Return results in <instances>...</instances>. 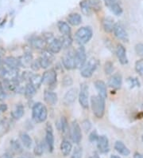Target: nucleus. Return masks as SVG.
Masks as SVG:
<instances>
[{"instance_id": "obj_56", "label": "nucleus", "mask_w": 143, "mask_h": 158, "mask_svg": "<svg viewBox=\"0 0 143 158\" xmlns=\"http://www.w3.org/2000/svg\"><path fill=\"white\" fill-rule=\"evenodd\" d=\"M111 158H120L118 156H116V155H112V156H111Z\"/></svg>"}, {"instance_id": "obj_58", "label": "nucleus", "mask_w": 143, "mask_h": 158, "mask_svg": "<svg viewBox=\"0 0 143 158\" xmlns=\"http://www.w3.org/2000/svg\"><path fill=\"white\" fill-rule=\"evenodd\" d=\"M141 139H142V141H143V136H142V137H141Z\"/></svg>"}, {"instance_id": "obj_15", "label": "nucleus", "mask_w": 143, "mask_h": 158, "mask_svg": "<svg viewBox=\"0 0 143 158\" xmlns=\"http://www.w3.org/2000/svg\"><path fill=\"white\" fill-rule=\"evenodd\" d=\"M122 84V77L120 73H115L110 77L108 81V85L113 89L120 88Z\"/></svg>"}, {"instance_id": "obj_52", "label": "nucleus", "mask_w": 143, "mask_h": 158, "mask_svg": "<svg viewBox=\"0 0 143 158\" xmlns=\"http://www.w3.org/2000/svg\"><path fill=\"white\" fill-rule=\"evenodd\" d=\"M133 158H143V155L138 152H135L133 155Z\"/></svg>"}, {"instance_id": "obj_57", "label": "nucleus", "mask_w": 143, "mask_h": 158, "mask_svg": "<svg viewBox=\"0 0 143 158\" xmlns=\"http://www.w3.org/2000/svg\"><path fill=\"white\" fill-rule=\"evenodd\" d=\"M2 62V58H1V55H0V64Z\"/></svg>"}, {"instance_id": "obj_16", "label": "nucleus", "mask_w": 143, "mask_h": 158, "mask_svg": "<svg viewBox=\"0 0 143 158\" xmlns=\"http://www.w3.org/2000/svg\"><path fill=\"white\" fill-rule=\"evenodd\" d=\"M18 61L20 66L27 68L30 67L33 61H34V58H33V55L30 53H25L22 56H21L18 58Z\"/></svg>"}, {"instance_id": "obj_1", "label": "nucleus", "mask_w": 143, "mask_h": 158, "mask_svg": "<svg viewBox=\"0 0 143 158\" xmlns=\"http://www.w3.org/2000/svg\"><path fill=\"white\" fill-rule=\"evenodd\" d=\"M91 106L94 115L97 118H102L105 112V99L101 96L95 95L91 98Z\"/></svg>"}, {"instance_id": "obj_40", "label": "nucleus", "mask_w": 143, "mask_h": 158, "mask_svg": "<svg viewBox=\"0 0 143 158\" xmlns=\"http://www.w3.org/2000/svg\"><path fill=\"white\" fill-rule=\"evenodd\" d=\"M135 69L137 73H138L143 77V59L138 60L135 63Z\"/></svg>"}, {"instance_id": "obj_35", "label": "nucleus", "mask_w": 143, "mask_h": 158, "mask_svg": "<svg viewBox=\"0 0 143 158\" xmlns=\"http://www.w3.org/2000/svg\"><path fill=\"white\" fill-rule=\"evenodd\" d=\"M60 126H61V130L63 133H66L68 131L69 132V122H68V120H67V118L65 117H62L61 118Z\"/></svg>"}, {"instance_id": "obj_30", "label": "nucleus", "mask_w": 143, "mask_h": 158, "mask_svg": "<svg viewBox=\"0 0 143 158\" xmlns=\"http://www.w3.org/2000/svg\"><path fill=\"white\" fill-rule=\"evenodd\" d=\"M36 92L37 89L30 82H29L28 84H26V85L25 87V91H24V93H25V95L27 98H31L33 96H34Z\"/></svg>"}, {"instance_id": "obj_7", "label": "nucleus", "mask_w": 143, "mask_h": 158, "mask_svg": "<svg viewBox=\"0 0 143 158\" xmlns=\"http://www.w3.org/2000/svg\"><path fill=\"white\" fill-rule=\"evenodd\" d=\"M79 102L84 109H88V85L86 83L80 85V91L79 94Z\"/></svg>"}, {"instance_id": "obj_59", "label": "nucleus", "mask_w": 143, "mask_h": 158, "mask_svg": "<svg viewBox=\"0 0 143 158\" xmlns=\"http://www.w3.org/2000/svg\"><path fill=\"white\" fill-rule=\"evenodd\" d=\"M20 158H23V157H20Z\"/></svg>"}, {"instance_id": "obj_18", "label": "nucleus", "mask_w": 143, "mask_h": 158, "mask_svg": "<svg viewBox=\"0 0 143 158\" xmlns=\"http://www.w3.org/2000/svg\"><path fill=\"white\" fill-rule=\"evenodd\" d=\"M44 100L48 105L54 106V105L57 104L58 98H57V95L56 93L46 89L44 93Z\"/></svg>"}, {"instance_id": "obj_54", "label": "nucleus", "mask_w": 143, "mask_h": 158, "mask_svg": "<svg viewBox=\"0 0 143 158\" xmlns=\"http://www.w3.org/2000/svg\"><path fill=\"white\" fill-rule=\"evenodd\" d=\"M0 158H13L8 153H5V154H2V156H0Z\"/></svg>"}, {"instance_id": "obj_33", "label": "nucleus", "mask_w": 143, "mask_h": 158, "mask_svg": "<svg viewBox=\"0 0 143 158\" xmlns=\"http://www.w3.org/2000/svg\"><path fill=\"white\" fill-rule=\"evenodd\" d=\"M108 6L109 8L111 9V11L113 12V14L115 15L119 16L122 14V7H121L120 5H119L117 2H113V3L110 4V5H108Z\"/></svg>"}, {"instance_id": "obj_49", "label": "nucleus", "mask_w": 143, "mask_h": 158, "mask_svg": "<svg viewBox=\"0 0 143 158\" xmlns=\"http://www.w3.org/2000/svg\"><path fill=\"white\" fill-rule=\"evenodd\" d=\"M128 83L131 87L134 86V85L139 86V81H137V78H129L128 79Z\"/></svg>"}, {"instance_id": "obj_26", "label": "nucleus", "mask_w": 143, "mask_h": 158, "mask_svg": "<svg viewBox=\"0 0 143 158\" xmlns=\"http://www.w3.org/2000/svg\"><path fill=\"white\" fill-rule=\"evenodd\" d=\"M58 30L62 34V35H71V27L67 23L64 21H59L57 23Z\"/></svg>"}, {"instance_id": "obj_24", "label": "nucleus", "mask_w": 143, "mask_h": 158, "mask_svg": "<svg viewBox=\"0 0 143 158\" xmlns=\"http://www.w3.org/2000/svg\"><path fill=\"white\" fill-rule=\"evenodd\" d=\"M4 65L8 68H11V69H18V66H20L19 65V61L18 58H16L14 57H7L4 59L3 61Z\"/></svg>"}, {"instance_id": "obj_10", "label": "nucleus", "mask_w": 143, "mask_h": 158, "mask_svg": "<svg viewBox=\"0 0 143 158\" xmlns=\"http://www.w3.org/2000/svg\"><path fill=\"white\" fill-rule=\"evenodd\" d=\"M46 145L50 152H53L54 148V137L53 133V128L50 123L46 125Z\"/></svg>"}, {"instance_id": "obj_5", "label": "nucleus", "mask_w": 143, "mask_h": 158, "mask_svg": "<svg viewBox=\"0 0 143 158\" xmlns=\"http://www.w3.org/2000/svg\"><path fill=\"white\" fill-rule=\"evenodd\" d=\"M69 135H70L72 141L74 143L80 142L81 139H82V132H81V128L80 125L77 123V122H73L71 124L70 127H69Z\"/></svg>"}, {"instance_id": "obj_29", "label": "nucleus", "mask_w": 143, "mask_h": 158, "mask_svg": "<svg viewBox=\"0 0 143 158\" xmlns=\"http://www.w3.org/2000/svg\"><path fill=\"white\" fill-rule=\"evenodd\" d=\"M20 139H21L22 145L27 148H30L32 146V139L26 133H20Z\"/></svg>"}, {"instance_id": "obj_28", "label": "nucleus", "mask_w": 143, "mask_h": 158, "mask_svg": "<svg viewBox=\"0 0 143 158\" xmlns=\"http://www.w3.org/2000/svg\"><path fill=\"white\" fill-rule=\"evenodd\" d=\"M80 6L82 13L85 15L86 16H89L92 15V9L91 6H90L88 1H82V2H80Z\"/></svg>"}, {"instance_id": "obj_34", "label": "nucleus", "mask_w": 143, "mask_h": 158, "mask_svg": "<svg viewBox=\"0 0 143 158\" xmlns=\"http://www.w3.org/2000/svg\"><path fill=\"white\" fill-rule=\"evenodd\" d=\"M59 39L62 45V48H69L73 43V39L71 38L70 35H62V37Z\"/></svg>"}, {"instance_id": "obj_42", "label": "nucleus", "mask_w": 143, "mask_h": 158, "mask_svg": "<svg viewBox=\"0 0 143 158\" xmlns=\"http://www.w3.org/2000/svg\"><path fill=\"white\" fill-rule=\"evenodd\" d=\"M73 78L70 75H65L62 79V84H63L64 86H70V85H73Z\"/></svg>"}, {"instance_id": "obj_55", "label": "nucleus", "mask_w": 143, "mask_h": 158, "mask_svg": "<svg viewBox=\"0 0 143 158\" xmlns=\"http://www.w3.org/2000/svg\"><path fill=\"white\" fill-rule=\"evenodd\" d=\"M90 158H100V157H99V154H98V153L95 152V153L93 154V156H91Z\"/></svg>"}, {"instance_id": "obj_45", "label": "nucleus", "mask_w": 143, "mask_h": 158, "mask_svg": "<svg viewBox=\"0 0 143 158\" xmlns=\"http://www.w3.org/2000/svg\"><path fill=\"white\" fill-rule=\"evenodd\" d=\"M48 116V110L46 106L44 107L43 110H42V113L40 116V118H39V121H38V123H42V122H44L46 119H47Z\"/></svg>"}, {"instance_id": "obj_50", "label": "nucleus", "mask_w": 143, "mask_h": 158, "mask_svg": "<svg viewBox=\"0 0 143 158\" xmlns=\"http://www.w3.org/2000/svg\"><path fill=\"white\" fill-rule=\"evenodd\" d=\"M33 74H34V73H30V72H23L22 76V79L23 81H26V80H29V81H30V79L32 77Z\"/></svg>"}, {"instance_id": "obj_22", "label": "nucleus", "mask_w": 143, "mask_h": 158, "mask_svg": "<svg viewBox=\"0 0 143 158\" xmlns=\"http://www.w3.org/2000/svg\"><path fill=\"white\" fill-rule=\"evenodd\" d=\"M114 25H115V23H114V19L110 17L104 18L102 21V26H103V30L107 33H111L114 31Z\"/></svg>"}, {"instance_id": "obj_46", "label": "nucleus", "mask_w": 143, "mask_h": 158, "mask_svg": "<svg viewBox=\"0 0 143 158\" xmlns=\"http://www.w3.org/2000/svg\"><path fill=\"white\" fill-rule=\"evenodd\" d=\"M99 136L98 135L97 132L95 131V130H94V131H92V133L90 134L89 141H91V142H92V143L97 142L98 139H99Z\"/></svg>"}, {"instance_id": "obj_37", "label": "nucleus", "mask_w": 143, "mask_h": 158, "mask_svg": "<svg viewBox=\"0 0 143 158\" xmlns=\"http://www.w3.org/2000/svg\"><path fill=\"white\" fill-rule=\"evenodd\" d=\"M10 145H11V148L14 151L17 153H20V152H22V145H20V143L18 141H10Z\"/></svg>"}, {"instance_id": "obj_21", "label": "nucleus", "mask_w": 143, "mask_h": 158, "mask_svg": "<svg viewBox=\"0 0 143 158\" xmlns=\"http://www.w3.org/2000/svg\"><path fill=\"white\" fill-rule=\"evenodd\" d=\"M114 149L119 153V154L122 155V156H129L130 153V149L124 145V143L122 141H117L114 144Z\"/></svg>"}, {"instance_id": "obj_25", "label": "nucleus", "mask_w": 143, "mask_h": 158, "mask_svg": "<svg viewBox=\"0 0 143 158\" xmlns=\"http://www.w3.org/2000/svg\"><path fill=\"white\" fill-rule=\"evenodd\" d=\"M73 149V145L68 140H64L61 144V151L65 156H69Z\"/></svg>"}, {"instance_id": "obj_3", "label": "nucleus", "mask_w": 143, "mask_h": 158, "mask_svg": "<svg viewBox=\"0 0 143 158\" xmlns=\"http://www.w3.org/2000/svg\"><path fill=\"white\" fill-rule=\"evenodd\" d=\"M99 66V61L95 58H91L84 66L81 68V76L85 78L91 77Z\"/></svg>"}, {"instance_id": "obj_27", "label": "nucleus", "mask_w": 143, "mask_h": 158, "mask_svg": "<svg viewBox=\"0 0 143 158\" xmlns=\"http://www.w3.org/2000/svg\"><path fill=\"white\" fill-rule=\"evenodd\" d=\"M68 22L72 26H78L82 22V18L80 14L73 13L69 15L68 17Z\"/></svg>"}, {"instance_id": "obj_11", "label": "nucleus", "mask_w": 143, "mask_h": 158, "mask_svg": "<svg viewBox=\"0 0 143 158\" xmlns=\"http://www.w3.org/2000/svg\"><path fill=\"white\" fill-rule=\"evenodd\" d=\"M114 35L118 38V39L123 41V42H128L129 39H128V35L126 30L124 29V27H122L119 23H115L114 27Z\"/></svg>"}, {"instance_id": "obj_23", "label": "nucleus", "mask_w": 143, "mask_h": 158, "mask_svg": "<svg viewBox=\"0 0 143 158\" xmlns=\"http://www.w3.org/2000/svg\"><path fill=\"white\" fill-rule=\"evenodd\" d=\"M31 45H32L33 47L34 48L38 49V50H43L46 47H47V43L46 41L45 40V39L42 37H37L31 40Z\"/></svg>"}, {"instance_id": "obj_41", "label": "nucleus", "mask_w": 143, "mask_h": 158, "mask_svg": "<svg viewBox=\"0 0 143 158\" xmlns=\"http://www.w3.org/2000/svg\"><path fill=\"white\" fill-rule=\"evenodd\" d=\"M82 148H80V147H76L74 149V151H73V154H72L70 158H82Z\"/></svg>"}, {"instance_id": "obj_12", "label": "nucleus", "mask_w": 143, "mask_h": 158, "mask_svg": "<svg viewBox=\"0 0 143 158\" xmlns=\"http://www.w3.org/2000/svg\"><path fill=\"white\" fill-rule=\"evenodd\" d=\"M78 96V90L76 88H72L66 92L64 96V103L67 106L73 104Z\"/></svg>"}, {"instance_id": "obj_47", "label": "nucleus", "mask_w": 143, "mask_h": 158, "mask_svg": "<svg viewBox=\"0 0 143 158\" xmlns=\"http://www.w3.org/2000/svg\"><path fill=\"white\" fill-rule=\"evenodd\" d=\"M30 67L32 68L33 70H34V71H38V70H39V69L41 68L40 63H39V60H34Z\"/></svg>"}, {"instance_id": "obj_38", "label": "nucleus", "mask_w": 143, "mask_h": 158, "mask_svg": "<svg viewBox=\"0 0 143 158\" xmlns=\"http://www.w3.org/2000/svg\"><path fill=\"white\" fill-rule=\"evenodd\" d=\"M9 129V124L5 121L0 122V136L4 135Z\"/></svg>"}, {"instance_id": "obj_43", "label": "nucleus", "mask_w": 143, "mask_h": 158, "mask_svg": "<svg viewBox=\"0 0 143 158\" xmlns=\"http://www.w3.org/2000/svg\"><path fill=\"white\" fill-rule=\"evenodd\" d=\"M44 152V146L41 143L37 144L34 147V153L37 156H42V153Z\"/></svg>"}, {"instance_id": "obj_36", "label": "nucleus", "mask_w": 143, "mask_h": 158, "mask_svg": "<svg viewBox=\"0 0 143 158\" xmlns=\"http://www.w3.org/2000/svg\"><path fill=\"white\" fill-rule=\"evenodd\" d=\"M88 1L92 10H95V11H99L101 10V2L99 0H88Z\"/></svg>"}, {"instance_id": "obj_13", "label": "nucleus", "mask_w": 143, "mask_h": 158, "mask_svg": "<svg viewBox=\"0 0 143 158\" xmlns=\"http://www.w3.org/2000/svg\"><path fill=\"white\" fill-rule=\"evenodd\" d=\"M115 53H116V55L118 57L119 62L122 65H126L128 63V59L127 57H126V49L122 46V44H118L116 47V50H115Z\"/></svg>"}, {"instance_id": "obj_31", "label": "nucleus", "mask_w": 143, "mask_h": 158, "mask_svg": "<svg viewBox=\"0 0 143 158\" xmlns=\"http://www.w3.org/2000/svg\"><path fill=\"white\" fill-rule=\"evenodd\" d=\"M30 82L36 89H38L42 84V77L39 75V74H33L32 77L30 79Z\"/></svg>"}, {"instance_id": "obj_19", "label": "nucleus", "mask_w": 143, "mask_h": 158, "mask_svg": "<svg viewBox=\"0 0 143 158\" xmlns=\"http://www.w3.org/2000/svg\"><path fill=\"white\" fill-rule=\"evenodd\" d=\"M44 107V105L42 104L41 102H38V103L34 104V106H33L32 118L34 122H36L37 123H38V121H39V118H40V116L42 114V110H43Z\"/></svg>"}, {"instance_id": "obj_32", "label": "nucleus", "mask_w": 143, "mask_h": 158, "mask_svg": "<svg viewBox=\"0 0 143 158\" xmlns=\"http://www.w3.org/2000/svg\"><path fill=\"white\" fill-rule=\"evenodd\" d=\"M23 115H24V108L21 105L16 106L15 110L11 112V116L13 117V118L16 120H18L22 118Z\"/></svg>"}, {"instance_id": "obj_20", "label": "nucleus", "mask_w": 143, "mask_h": 158, "mask_svg": "<svg viewBox=\"0 0 143 158\" xmlns=\"http://www.w3.org/2000/svg\"><path fill=\"white\" fill-rule=\"evenodd\" d=\"M95 89L97 90L98 94L99 96H101L104 99L107 98V85L105 82L102 80H98L95 82Z\"/></svg>"}, {"instance_id": "obj_51", "label": "nucleus", "mask_w": 143, "mask_h": 158, "mask_svg": "<svg viewBox=\"0 0 143 158\" xmlns=\"http://www.w3.org/2000/svg\"><path fill=\"white\" fill-rule=\"evenodd\" d=\"M8 107L7 105L6 104H1L0 105V111H2V112H6V110H7Z\"/></svg>"}, {"instance_id": "obj_14", "label": "nucleus", "mask_w": 143, "mask_h": 158, "mask_svg": "<svg viewBox=\"0 0 143 158\" xmlns=\"http://www.w3.org/2000/svg\"><path fill=\"white\" fill-rule=\"evenodd\" d=\"M97 147L98 149L100 151V152L106 153L109 151V141L106 136H99L97 141Z\"/></svg>"}, {"instance_id": "obj_8", "label": "nucleus", "mask_w": 143, "mask_h": 158, "mask_svg": "<svg viewBox=\"0 0 143 158\" xmlns=\"http://www.w3.org/2000/svg\"><path fill=\"white\" fill-rule=\"evenodd\" d=\"M62 63L67 69H73L76 68L75 66V51H69L62 57Z\"/></svg>"}, {"instance_id": "obj_53", "label": "nucleus", "mask_w": 143, "mask_h": 158, "mask_svg": "<svg viewBox=\"0 0 143 158\" xmlns=\"http://www.w3.org/2000/svg\"><path fill=\"white\" fill-rule=\"evenodd\" d=\"M104 1H105V2H106V4H107V6H108V5H110V4L113 3V2H116V0H104Z\"/></svg>"}, {"instance_id": "obj_48", "label": "nucleus", "mask_w": 143, "mask_h": 158, "mask_svg": "<svg viewBox=\"0 0 143 158\" xmlns=\"http://www.w3.org/2000/svg\"><path fill=\"white\" fill-rule=\"evenodd\" d=\"M135 50L138 55L143 58V43H139V44L136 45Z\"/></svg>"}, {"instance_id": "obj_9", "label": "nucleus", "mask_w": 143, "mask_h": 158, "mask_svg": "<svg viewBox=\"0 0 143 158\" xmlns=\"http://www.w3.org/2000/svg\"><path fill=\"white\" fill-rule=\"evenodd\" d=\"M38 60H39L41 68H42V69H47L51 65L52 62H54V54H52L51 52L48 51V50H46V51L42 53V56L40 57V58Z\"/></svg>"}, {"instance_id": "obj_2", "label": "nucleus", "mask_w": 143, "mask_h": 158, "mask_svg": "<svg viewBox=\"0 0 143 158\" xmlns=\"http://www.w3.org/2000/svg\"><path fill=\"white\" fill-rule=\"evenodd\" d=\"M93 35V31L89 27H83L76 31L75 34V40L80 46L88 43Z\"/></svg>"}, {"instance_id": "obj_6", "label": "nucleus", "mask_w": 143, "mask_h": 158, "mask_svg": "<svg viewBox=\"0 0 143 158\" xmlns=\"http://www.w3.org/2000/svg\"><path fill=\"white\" fill-rule=\"evenodd\" d=\"M57 71L55 69H49L42 75V84L49 85L50 87L54 86L57 84Z\"/></svg>"}, {"instance_id": "obj_39", "label": "nucleus", "mask_w": 143, "mask_h": 158, "mask_svg": "<svg viewBox=\"0 0 143 158\" xmlns=\"http://www.w3.org/2000/svg\"><path fill=\"white\" fill-rule=\"evenodd\" d=\"M114 70V65L111 62L107 61L104 64V71L106 74H111Z\"/></svg>"}, {"instance_id": "obj_17", "label": "nucleus", "mask_w": 143, "mask_h": 158, "mask_svg": "<svg viewBox=\"0 0 143 158\" xmlns=\"http://www.w3.org/2000/svg\"><path fill=\"white\" fill-rule=\"evenodd\" d=\"M62 49V45H61V41L60 39H54V40L50 42L49 44L47 45V50L51 52L52 54H57Z\"/></svg>"}, {"instance_id": "obj_44", "label": "nucleus", "mask_w": 143, "mask_h": 158, "mask_svg": "<svg viewBox=\"0 0 143 158\" xmlns=\"http://www.w3.org/2000/svg\"><path fill=\"white\" fill-rule=\"evenodd\" d=\"M82 127L85 132H88L92 128V123L90 122L89 120L86 119L84 121H83L82 122Z\"/></svg>"}, {"instance_id": "obj_4", "label": "nucleus", "mask_w": 143, "mask_h": 158, "mask_svg": "<svg viewBox=\"0 0 143 158\" xmlns=\"http://www.w3.org/2000/svg\"><path fill=\"white\" fill-rule=\"evenodd\" d=\"M87 54L86 50L83 46H80L75 51V66L77 69H81L85 65Z\"/></svg>"}]
</instances>
